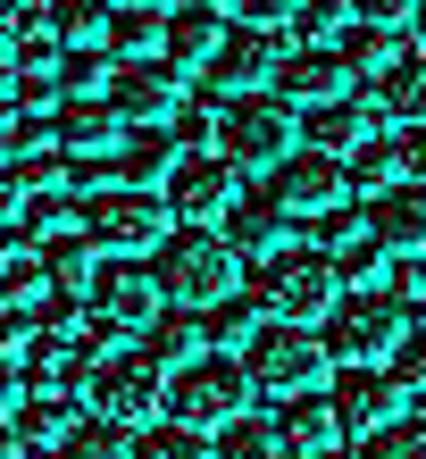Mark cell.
Listing matches in <instances>:
<instances>
[{"instance_id":"obj_1","label":"cell","mask_w":426,"mask_h":459,"mask_svg":"<svg viewBox=\"0 0 426 459\" xmlns=\"http://www.w3.org/2000/svg\"><path fill=\"white\" fill-rule=\"evenodd\" d=\"M234 242L218 234V226H176L168 242L151 251V276H159V292H168L176 309H218V301H234Z\"/></svg>"},{"instance_id":"obj_17","label":"cell","mask_w":426,"mask_h":459,"mask_svg":"<svg viewBox=\"0 0 426 459\" xmlns=\"http://www.w3.org/2000/svg\"><path fill=\"white\" fill-rule=\"evenodd\" d=\"M368 234L385 242L393 259H426V184H385V193H368Z\"/></svg>"},{"instance_id":"obj_46","label":"cell","mask_w":426,"mask_h":459,"mask_svg":"<svg viewBox=\"0 0 426 459\" xmlns=\"http://www.w3.org/2000/svg\"><path fill=\"white\" fill-rule=\"evenodd\" d=\"M25 218V176H17V159H0V226Z\"/></svg>"},{"instance_id":"obj_7","label":"cell","mask_w":426,"mask_h":459,"mask_svg":"<svg viewBox=\"0 0 426 459\" xmlns=\"http://www.w3.org/2000/svg\"><path fill=\"white\" fill-rule=\"evenodd\" d=\"M259 193H268L292 226H317L326 209L352 201V168H343L335 151H317V143H309V151H284L276 168H268V184H259Z\"/></svg>"},{"instance_id":"obj_12","label":"cell","mask_w":426,"mask_h":459,"mask_svg":"<svg viewBox=\"0 0 426 459\" xmlns=\"http://www.w3.org/2000/svg\"><path fill=\"white\" fill-rule=\"evenodd\" d=\"M50 126H59V151H67V159H117V151H126V134H135L109 92H67Z\"/></svg>"},{"instance_id":"obj_31","label":"cell","mask_w":426,"mask_h":459,"mask_svg":"<svg viewBox=\"0 0 426 459\" xmlns=\"http://www.w3.org/2000/svg\"><path fill=\"white\" fill-rule=\"evenodd\" d=\"M343 168H352L360 193H385V184H402V134H368V143L343 159Z\"/></svg>"},{"instance_id":"obj_47","label":"cell","mask_w":426,"mask_h":459,"mask_svg":"<svg viewBox=\"0 0 426 459\" xmlns=\"http://www.w3.org/2000/svg\"><path fill=\"white\" fill-rule=\"evenodd\" d=\"M402 184H426V126H402Z\"/></svg>"},{"instance_id":"obj_44","label":"cell","mask_w":426,"mask_h":459,"mask_svg":"<svg viewBox=\"0 0 426 459\" xmlns=\"http://www.w3.org/2000/svg\"><path fill=\"white\" fill-rule=\"evenodd\" d=\"M209 317H218V342H251L259 326H268V317H251L243 301H218V309H209Z\"/></svg>"},{"instance_id":"obj_13","label":"cell","mask_w":426,"mask_h":459,"mask_svg":"<svg viewBox=\"0 0 426 459\" xmlns=\"http://www.w3.org/2000/svg\"><path fill=\"white\" fill-rule=\"evenodd\" d=\"M326 401H335L343 435H377V426L402 418V376H393V368H343Z\"/></svg>"},{"instance_id":"obj_32","label":"cell","mask_w":426,"mask_h":459,"mask_svg":"<svg viewBox=\"0 0 426 459\" xmlns=\"http://www.w3.org/2000/svg\"><path fill=\"white\" fill-rule=\"evenodd\" d=\"M135 459H218V451H209V435H201V426L159 418V426H143V435H135Z\"/></svg>"},{"instance_id":"obj_35","label":"cell","mask_w":426,"mask_h":459,"mask_svg":"<svg viewBox=\"0 0 426 459\" xmlns=\"http://www.w3.org/2000/svg\"><path fill=\"white\" fill-rule=\"evenodd\" d=\"M335 267H343V284H385L393 276V251L368 234V242H352V251H335Z\"/></svg>"},{"instance_id":"obj_30","label":"cell","mask_w":426,"mask_h":459,"mask_svg":"<svg viewBox=\"0 0 426 459\" xmlns=\"http://www.w3.org/2000/svg\"><path fill=\"white\" fill-rule=\"evenodd\" d=\"M209 451H218V459H284V443H276V418H226L218 426V435H209Z\"/></svg>"},{"instance_id":"obj_14","label":"cell","mask_w":426,"mask_h":459,"mask_svg":"<svg viewBox=\"0 0 426 459\" xmlns=\"http://www.w3.org/2000/svg\"><path fill=\"white\" fill-rule=\"evenodd\" d=\"M276 59H284V34H268V25H234V34L218 42V59H209V84H218L226 100L234 92H268Z\"/></svg>"},{"instance_id":"obj_4","label":"cell","mask_w":426,"mask_h":459,"mask_svg":"<svg viewBox=\"0 0 426 459\" xmlns=\"http://www.w3.org/2000/svg\"><path fill=\"white\" fill-rule=\"evenodd\" d=\"M209 151H226L234 168L268 176L284 151H301V117H292V100L276 84L268 92H234V100H218V134H209Z\"/></svg>"},{"instance_id":"obj_19","label":"cell","mask_w":426,"mask_h":459,"mask_svg":"<svg viewBox=\"0 0 426 459\" xmlns=\"http://www.w3.org/2000/svg\"><path fill=\"white\" fill-rule=\"evenodd\" d=\"M368 134H385V126H377V100H360V92H335V100H309L301 109V143L335 151V159H352Z\"/></svg>"},{"instance_id":"obj_23","label":"cell","mask_w":426,"mask_h":459,"mask_svg":"<svg viewBox=\"0 0 426 459\" xmlns=\"http://www.w3.org/2000/svg\"><path fill=\"white\" fill-rule=\"evenodd\" d=\"M176 159H184V143H176V134L135 126V134H126V151L109 159V176H117V184H151V193H159V184L176 176Z\"/></svg>"},{"instance_id":"obj_41","label":"cell","mask_w":426,"mask_h":459,"mask_svg":"<svg viewBox=\"0 0 426 459\" xmlns=\"http://www.w3.org/2000/svg\"><path fill=\"white\" fill-rule=\"evenodd\" d=\"M343 25H352V0H301V25L292 34L317 42V34H343Z\"/></svg>"},{"instance_id":"obj_48","label":"cell","mask_w":426,"mask_h":459,"mask_svg":"<svg viewBox=\"0 0 426 459\" xmlns=\"http://www.w3.org/2000/svg\"><path fill=\"white\" fill-rule=\"evenodd\" d=\"M17 401H25V368L0 359V418H17Z\"/></svg>"},{"instance_id":"obj_16","label":"cell","mask_w":426,"mask_h":459,"mask_svg":"<svg viewBox=\"0 0 426 459\" xmlns=\"http://www.w3.org/2000/svg\"><path fill=\"white\" fill-rule=\"evenodd\" d=\"M25 393H67V385H92V342L84 334H75V326H50V334H34V342H25Z\"/></svg>"},{"instance_id":"obj_54","label":"cell","mask_w":426,"mask_h":459,"mask_svg":"<svg viewBox=\"0 0 426 459\" xmlns=\"http://www.w3.org/2000/svg\"><path fill=\"white\" fill-rule=\"evenodd\" d=\"M309 459H343V451H309Z\"/></svg>"},{"instance_id":"obj_36","label":"cell","mask_w":426,"mask_h":459,"mask_svg":"<svg viewBox=\"0 0 426 459\" xmlns=\"http://www.w3.org/2000/svg\"><path fill=\"white\" fill-rule=\"evenodd\" d=\"M67 168H75V159H67L59 143H50V151H25V159H17L25 193H67Z\"/></svg>"},{"instance_id":"obj_51","label":"cell","mask_w":426,"mask_h":459,"mask_svg":"<svg viewBox=\"0 0 426 459\" xmlns=\"http://www.w3.org/2000/svg\"><path fill=\"white\" fill-rule=\"evenodd\" d=\"M410 25H418V34H426V0H418V17H410Z\"/></svg>"},{"instance_id":"obj_6","label":"cell","mask_w":426,"mask_h":459,"mask_svg":"<svg viewBox=\"0 0 426 459\" xmlns=\"http://www.w3.org/2000/svg\"><path fill=\"white\" fill-rule=\"evenodd\" d=\"M343 301V267H335V251H276L268 267H259V309L268 317H292V326H317Z\"/></svg>"},{"instance_id":"obj_29","label":"cell","mask_w":426,"mask_h":459,"mask_svg":"<svg viewBox=\"0 0 426 459\" xmlns=\"http://www.w3.org/2000/svg\"><path fill=\"white\" fill-rule=\"evenodd\" d=\"M59 459H135V426L126 418H75V435H67V451Z\"/></svg>"},{"instance_id":"obj_49","label":"cell","mask_w":426,"mask_h":459,"mask_svg":"<svg viewBox=\"0 0 426 459\" xmlns=\"http://www.w3.org/2000/svg\"><path fill=\"white\" fill-rule=\"evenodd\" d=\"M25 251V226H0V276H9V259Z\"/></svg>"},{"instance_id":"obj_21","label":"cell","mask_w":426,"mask_h":459,"mask_svg":"<svg viewBox=\"0 0 426 459\" xmlns=\"http://www.w3.org/2000/svg\"><path fill=\"white\" fill-rule=\"evenodd\" d=\"M335 435H343V426H335V401L326 393H292L284 401V410H276V443L292 451V459H309V451H335Z\"/></svg>"},{"instance_id":"obj_45","label":"cell","mask_w":426,"mask_h":459,"mask_svg":"<svg viewBox=\"0 0 426 459\" xmlns=\"http://www.w3.org/2000/svg\"><path fill=\"white\" fill-rule=\"evenodd\" d=\"M352 17H368V25H410L418 0H352Z\"/></svg>"},{"instance_id":"obj_27","label":"cell","mask_w":426,"mask_h":459,"mask_svg":"<svg viewBox=\"0 0 426 459\" xmlns=\"http://www.w3.org/2000/svg\"><path fill=\"white\" fill-rule=\"evenodd\" d=\"M42 267H50V292H75V301H84V284L100 276V242L84 226H67V234L42 242Z\"/></svg>"},{"instance_id":"obj_15","label":"cell","mask_w":426,"mask_h":459,"mask_svg":"<svg viewBox=\"0 0 426 459\" xmlns=\"http://www.w3.org/2000/svg\"><path fill=\"white\" fill-rule=\"evenodd\" d=\"M109 100L126 109V126H159L184 109V84H176V59H126L109 75Z\"/></svg>"},{"instance_id":"obj_18","label":"cell","mask_w":426,"mask_h":459,"mask_svg":"<svg viewBox=\"0 0 426 459\" xmlns=\"http://www.w3.org/2000/svg\"><path fill=\"white\" fill-rule=\"evenodd\" d=\"M276 92L292 100V109H309V100L352 92V67H343V50H335V42H292L284 59H276Z\"/></svg>"},{"instance_id":"obj_9","label":"cell","mask_w":426,"mask_h":459,"mask_svg":"<svg viewBox=\"0 0 426 459\" xmlns=\"http://www.w3.org/2000/svg\"><path fill=\"white\" fill-rule=\"evenodd\" d=\"M326 334H309V326H292V317H268L251 342H243V368H251V385H268V393H309L317 376H326Z\"/></svg>"},{"instance_id":"obj_34","label":"cell","mask_w":426,"mask_h":459,"mask_svg":"<svg viewBox=\"0 0 426 459\" xmlns=\"http://www.w3.org/2000/svg\"><path fill=\"white\" fill-rule=\"evenodd\" d=\"M360 459H426V418H393L377 435H360Z\"/></svg>"},{"instance_id":"obj_25","label":"cell","mask_w":426,"mask_h":459,"mask_svg":"<svg viewBox=\"0 0 426 459\" xmlns=\"http://www.w3.org/2000/svg\"><path fill=\"white\" fill-rule=\"evenodd\" d=\"M218 234L234 242V259H276V251H284V209H276L268 193H259V201H234Z\"/></svg>"},{"instance_id":"obj_20","label":"cell","mask_w":426,"mask_h":459,"mask_svg":"<svg viewBox=\"0 0 426 459\" xmlns=\"http://www.w3.org/2000/svg\"><path fill=\"white\" fill-rule=\"evenodd\" d=\"M335 50H343V67H352V84H360V75H377V84H385V75H402V59H410V50H402V25H368V17L343 25Z\"/></svg>"},{"instance_id":"obj_55","label":"cell","mask_w":426,"mask_h":459,"mask_svg":"<svg viewBox=\"0 0 426 459\" xmlns=\"http://www.w3.org/2000/svg\"><path fill=\"white\" fill-rule=\"evenodd\" d=\"M418 284H426V267H418Z\"/></svg>"},{"instance_id":"obj_56","label":"cell","mask_w":426,"mask_h":459,"mask_svg":"<svg viewBox=\"0 0 426 459\" xmlns=\"http://www.w3.org/2000/svg\"><path fill=\"white\" fill-rule=\"evenodd\" d=\"M151 9H159V0H151Z\"/></svg>"},{"instance_id":"obj_8","label":"cell","mask_w":426,"mask_h":459,"mask_svg":"<svg viewBox=\"0 0 426 459\" xmlns=\"http://www.w3.org/2000/svg\"><path fill=\"white\" fill-rule=\"evenodd\" d=\"M168 309V292H159V276L151 267H135V259H109L100 276L84 284V326L92 334H151V317Z\"/></svg>"},{"instance_id":"obj_50","label":"cell","mask_w":426,"mask_h":459,"mask_svg":"<svg viewBox=\"0 0 426 459\" xmlns=\"http://www.w3.org/2000/svg\"><path fill=\"white\" fill-rule=\"evenodd\" d=\"M0 459H25V443H17V426L0 418Z\"/></svg>"},{"instance_id":"obj_52","label":"cell","mask_w":426,"mask_h":459,"mask_svg":"<svg viewBox=\"0 0 426 459\" xmlns=\"http://www.w3.org/2000/svg\"><path fill=\"white\" fill-rule=\"evenodd\" d=\"M209 9H243V0H209Z\"/></svg>"},{"instance_id":"obj_28","label":"cell","mask_w":426,"mask_h":459,"mask_svg":"<svg viewBox=\"0 0 426 459\" xmlns=\"http://www.w3.org/2000/svg\"><path fill=\"white\" fill-rule=\"evenodd\" d=\"M9 426H17V443L34 451V459H42V451H67V435H75V418H67V393H25Z\"/></svg>"},{"instance_id":"obj_43","label":"cell","mask_w":426,"mask_h":459,"mask_svg":"<svg viewBox=\"0 0 426 459\" xmlns=\"http://www.w3.org/2000/svg\"><path fill=\"white\" fill-rule=\"evenodd\" d=\"M243 25H268V34H292V25H301V0H243Z\"/></svg>"},{"instance_id":"obj_39","label":"cell","mask_w":426,"mask_h":459,"mask_svg":"<svg viewBox=\"0 0 426 459\" xmlns=\"http://www.w3.org/2000/svg\"><path fill=\"white\" fill-rule=\"evenodd\" d=\"M67 209H75L67 193H25V218L17 226L34 234V242H50V234H67Z\"/></svg>"},{"instance_id":"obj_11","label":"cell","mask_w":426,"mask_h":459,"mask_svg":"<svg viewBox=\"0 0 426 459\" xmlns=\"http://www.w3.org/2000/svg\"><path fill=\"white\" fill-rule=\"evenodd\" d=\"M92 410L100 418H159L168 410V368L151 359V351H117V359H100L92 368Z\"/></svg>"},{"instance_id":"obj_37","label":"cell","mask_w":426,"mask_h":459,"mask_svg":"<svg viewBox=\"0 0 426 459\" xmlns=\"http://www.w3.org/2000/svg\"><path fill=\"white\" fill-rule=\"evenodd\" d=\"M59 75H67V92H100V84H109V50H100V42H75L67 59H59Z\"/></svg>"},{"instance_id":"obj_22","label":"cell","mask_w":426,"mask_h":459,"mask_svg":"<svg viewBox=\"0 0 426 459\" xmlns=\"http://www.w3.org/2000/svg\"><path fill=\"white\" fill-rule=\"evenodd\" d=\"M218 42H226V9H209V0H184V9H168V59L176 67H201V59H218Z\"/></svg>"},{"instance_id":"obj_38","label":"cell","mask_w":426,"mask_h":459,"mask_svg":"<svg viewBox=\"0 0 426 459\" xmlns=\"http://www.w3.org/2000/svg\"><path fill=\"white\" fill-rule=\"evenodd\" d=\"M309 234H317V251H352V242L368 234V209H360V201H343V209H326Z\"/></svg>"},{"instance_id":"obj_3","label":"cell","mask_w":426,"mask_h":459,"mask_svg":"<svg viewBox=\"0 0 426 459\" xmlns=\"http://www.w3.org/2000/svg\"><path fill=\"white\" fill-rule=\"evenodd\" d=\"M410 301L393 284H352L343 301L326 309V351L343 368H385L393 351H402V334H410Z\"/></svg>"},{"instance_id":"obj_26","label":"cell","mask_w":426,"mask_h":459,"mask_svg":"<svg viewBox=\"0 0 426 459\" xmlns=\"http://www.w3.org/2000/svg\"><path fill=\"white\" fill-rule=\"evenodd\" d=\"M135 351H151V359L176 376L184 359H201V351H209V334H201V309H176V301H168V309L151 317V334H143Z\"/></svg>"},{"instance_id":"obj_24","label":"cell","mask_w":426,"mask_h":459,"mask_svg":"<svg viewBox=\"0 0 426 459\" xmlns=\"http://www.w3.org/2000/svg\"><path fill=\"white\" fill-rule=\"evenodd\" d=\"M159 42H168V9H151V0H117L109 25H100V50L109 59H151Z\"/></svg>"},{"instance_id":"obj_53","label":"cell","mask_w":426,"mask_h":459,"mask_svg":"<svg viewBox=\"0 0 426 459\" xmlns=\"http://www.w3.org/2000/svg\"><path fill=\"white\" fill-rule=\"evenodd\" d=\"M0 92H9V59H0Z\"/></svg>"},{"instance_id":"obj_42","label":"cell","mask_w":426,"mask_h":459,"mask_svg":"<svg viewBox=\"0 0 426 459\" xmlns=\"http://www.w3.org/2000/svg\"><path fill=\"white\" fill-rule=\"evenodd\" d=\"M9 92H17V109H59L67 75H9Z\"/></svg>"},{"instance_id":"obj_5","label":"cell","mask_w":426,"mask_h":459,"mask_svg":"<svg viewBox=\"0 0 426 459\" xmlns=\"http://www.w3.org/2000/svg\"><path fill=\"white\" fill-rule=\"evenodd\" d=\"M243 401H251L243 351H201V359H184V368L168 376V418L201 426V435H218L226 418H243Z\"/></svg>"},{"instance_id":"obj_40","label":"cell","mask_w":426,"mask_h":459,"mask_svg":"<svg viewBox=\"0 0 426 459\" xmlns=\"http://www.w3.org/2000/svg\"><path fill=\"white\" fill-rule=\"evenodd\" d=\"M385 368L402 376V393H426V317H410V334H402V351H393Z\"/></svg>"},{"instance_id":"obj_2","label":"cell","mask_w":426,"mask_h":459,"mask_svg":"<svg viewBox=\"0 0 426 459\" xmlns=\"http://www.w3.org/2000/svg\"><path fill=\"white\" fill-rule=\"evenodd\" d=\"M75 226H84L109 259H143V251H159V242L176 234V209H168V193H151V184H100V193H84L75 201Z\"/></svg>"},{"instance_id":"obj_10","label":"cell","mask_w":426,"mask_h":459,"mask_svg":"<svg viewBox=\"0 0 426 459\" xmlns=\"http://www.w3.org/2000/svg\"><path fill=\"white\" fill-rule=\"evenodd\" d=\"M159 193H168L176 226H226V209L243 201V193H234V159L226 151H184L176 176L159 184Z\"/></svg>"},{"instance_id":"obj_33","label":"cell","mask_w":426,"mask_h":459,"mask_svg":"<svg viewBox=\"0 0 426 459\" xmlns=\"http://www.w3.org/2000/svg\"><path fill=\"white\" fill-rule=\"evenodd\" d=\"M385 109L402 117V126H426V50L402 59V75H385Z\"/></svg>"}]
</instances>
